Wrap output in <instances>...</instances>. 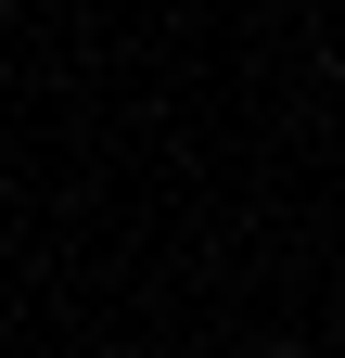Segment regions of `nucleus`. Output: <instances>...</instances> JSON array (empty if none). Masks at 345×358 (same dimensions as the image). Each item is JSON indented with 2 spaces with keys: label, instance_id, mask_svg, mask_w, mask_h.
Listing matches in <instances>:
<instances>
[{
  "label": "nucleus",
  "instance_id": "f257e3e1",
  "mask_svg": "<svg viewBox=\"0 0 345 358\" xmlns=\"http://www.w3.org/2000/svg\"><path fill=\"white\" fill-rule=\"evenodd\" d=\"M269 358H294V345H269Z\"/></svg>",
  "mask_w": 345,
  "mask_h": 358
}]
</instances>
